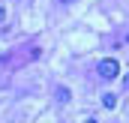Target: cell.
<instances>
[{
	"mask_svg": "<svg viewBox=\"0 0 129 123\" xmlns=\"http://www.w3.org/2000/svg\"><path fill=\"white\" fill-rule=\"evenodd\" d=\"M117 72H120V66H117V60L105 57V60L99 63V75H102V78H117Z\"/></svg>",
	"mask_w": 129,
	"mask_h": 123,
	"instance_id": "6da1fadb",
	"label": "cell"
},
{
	"mask_svg": "<svg viewBox=\"0 0 129 123\" xmlns=\"http://www.w3.org/2000/svg\"><path fill=\"white\" fill-rule=\"evenodd\" d=\"M102 105H105V108H114V105H117V96H114V93H105V96H102Z\"/></svg>",
	"mask_w": 129,
	"mask_h": 123,
	"instance_id": "7a4b0ae2",
	"label": "cell"
},
{
	"mask_svg": "<svg viewBox=\"0 0 129 123\" xmlns=\"http://www.w3.org/2000/svg\"><path fill=\"white\" fill-rule=\"evenodd\" d=\"M57 102H69V90L66 87H57Z\"/></svg>",
	"mask_w": 129,
	"mask_h": 123,
	"instance_id": "3957f363",
	"label": "cell"
},
{
	"mask_svg": "<svg viewBox=\"0 0 129 123\" xmlns=\"http://www.w3.org/2000/svg\"><path fill=\"white\" fill-rule=\"evenodd\" d=\"M60 6H72V3H78V0H57Z\"/></svg>",
	"mask_w": 129,
	"mask_h": 123,
	"instance_id": "277c9868",
	"label": "cell"
},
{
	"mask_svg": "<svg viewBox=\"0 0 129 123\" xmlns=\"http://www.w3.org/2000/svg\"><path fill=\"white\" fill-rule=\"evenodd\" d=\"M3 18H6V9H3V6H0V21H3Z\"/></svg>",
	"mask_w": 129,
	"mask_h": 123,
	"instance_id": "5b68a950",
	"label": "cell"
},
{
	"mask_svg": "<svg viewBox=\"0 0 129 123\" xmlns=\"http://www.w3.org/2000/svg\"><path fill=\"white\" fill-rule=\"evenodd\" d=\"M123 84H126V90H129V75H126V78H123Z\"/></svg>",
	"mask_w": 129,
	"mask_h": 123,
	"instance_id": "8992f818",
	"label": "cell"
},
{
	"mask_svg": "<svg viewBox=\"0 0 129 123\" xmlns=\"http://www.w3.org/2000/svg\"><path fill=\"white\" fill-rule=\"evenodd\" d=\"M84 123H96V120H84Z\"/></svg>",
	"mask_w": 129,
	"mask_h": 123,
	"instance_id": "52a82bcc",
	"label": "cell"
}]
</instances>
